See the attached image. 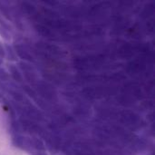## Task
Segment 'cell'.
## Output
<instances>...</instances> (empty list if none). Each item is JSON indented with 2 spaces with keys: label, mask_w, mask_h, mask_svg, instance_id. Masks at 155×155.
I'll use <instances>...</instances> for the list:
<instances>
[{
  "label": "cell",
  "mask_w": 155,
  "mask_h": 155,
  "mask_svg": "<svg viewBox=\"0 0 155 155\" xmlns=\"http://www.w3.org/2000/svg\"><path fill=\"white\" fill-rule=\"evenodd\" d=\"M30 153H31V155H46L45 153H41V152H38V151H32Z\"/></svg>",
  "instance_id": "7a4b0ae2"
},
{
  "label": "cell",
  "mask_w": 155,
  "mask_h": 155,
  "mask_svg": "<svg viewBox=\"0 0 155 155\" xmlns=\"http://www.w3.org/2000/svg\"><path fill=\"white\" fill-rule=\"evenodd\" d=\"M0 35L6 41H10L11 40V34L9 32V30H7L5 26H3L0 24Z\"/></svg>",
  "instance_id": "6da1fadb"
}]
</instances>
